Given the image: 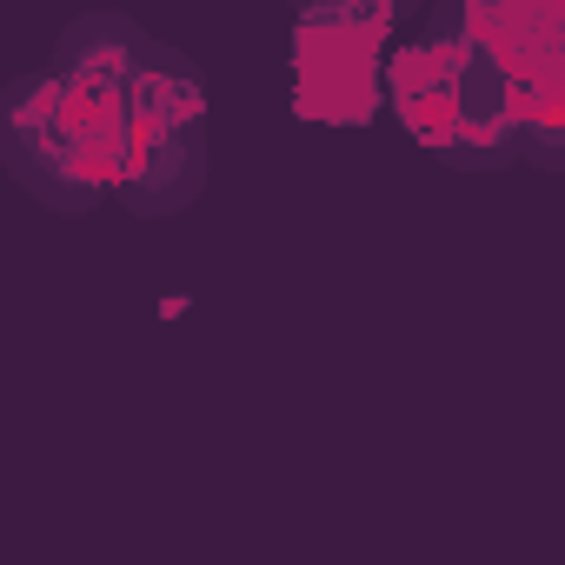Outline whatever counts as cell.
I'll list each match as a JSON object with an SVG mask.
<instances>
[{
  "label": "cell",
  "mask_w": 565,
  "mask_h": 565,
  "mask_svg": "<svg viewBox=\"0 0 565 565\" xmlns=\"http://www.w3.org/2000/svg\"><path fill=\"white\" fill-rule=\"evenodd\" d=\"M505 14L433 8L419 41L393 67L406 134L452 173H499L532 160L558 173V107L539 87V61L519 54Z\"/></svg>",
  "instance_id": "cell-1"
},
{
  "label": "cell",
  "mask_w": 565,
  "mask_h": 565,
  "mask_svg": "<svg viewBox=\"0 0 565 565\" xmlns=\"http://www.w3.org/2000/svg\"><path fill=\"white\" fill-rule=\"evenodd\" d=\"M114 147H120L114 120L94 100H81L67 81H54L47 67L14 74L0 87V167L47 213L87 220L107 200Z\"/></svg>",
  "instance_id": "cell-3"
},
{
  "label": "cell",
  "mask_w": 565,
  "mask_h": 565,
  "mask_svg": "<svg viewBox=\"0 0 565 565\" xmlns=\"http://www.w3.org/2000/svg\"><path fill=\"white\" fill-rule=\"evenodd\" d=\"M213 173V147H206V120H160V127H134L114 147V180L107 200H120L134 220H180Z\"/></svg>",
  "instance_id": "cell-4"
},
{
  "label": "cell",
  "mask_w": 565,
  "mask_h": 565,
  "mask_svg": "<svg viewBox=\"0 0 565 565\" xmlns=\"http://www.w3.org/2000/svg\"><path fill=\"white\" fill-rule=\"evenodd\" d=\"M47 74L67 81L81 100H94L114 120V134L160 120H206V67L114 8L67 21L47 54Z\"/></svg>",
  "instance_id": "cell-2"
}]
</instances>
